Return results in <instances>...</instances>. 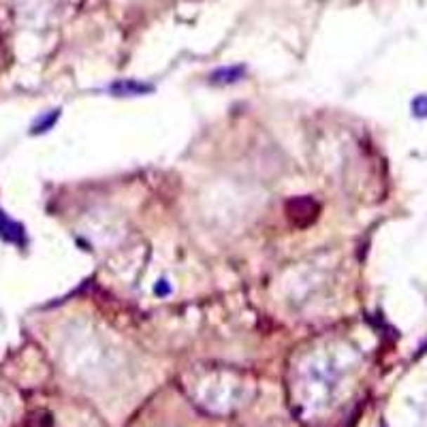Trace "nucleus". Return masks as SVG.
Segmentation results:
<instances>
[{
  "label": "nucleus",
  "mask_w": 427,
  "mask_h": 427,
  "mask_svg": "<svg viewBox=\"0 0 427 427\" xmlns=\"http://www.w3.org/2000/svg\"><path fill=\"white\" fill-rule=\"evenodd\" d=\"M246 75V67L242 65H233V67H223V69H216L209 73V81L214 86H231V84H237L242 81Z\"/></svg>",
  "instance_id": "1"
},
{
  "label": "nucleus",
  "mask_w": 427,
  "mask_h": 427,
  "mask_svg": "<svg viewBox=\"0 0 427 427\" xmlns=\"http://www.w3.org/2000/svg\"><path fill=\"white\" fill-rule=\"evenodd\" d=\"M112 94L116 96H141V94H147L152 92L154 88L150 84H143V81H135V79H120V81H114L110 86Z\"/></svg>",
  "instance_id": "2"
},
{
  "label": "nucleus",
  "mask_w": 427,
  "mask_h": 427,
  "mask_svg": "<svg viewBox=\"0 0 427 427\" xmlns=\"http://www.w3.org/2000/svg\"><path fill=\"white\" fill-rule=\"evenodd\" d=\"M0 235H5L7 239H11V242H20L22 239V235H24V231H22V227L20 225H15V223H11L3 211H0Z\"/></svg>",
  "instance_id": "3"
},
{
  "label": "nucleus",
  "mask_w": 427,
  "mask_h": 427,
  "mask_svg": "<svg viewBox=\"0 0 427 427\" xmlns=\"http://www.w3.org/2000/svg\"><path fill=\"white\" fill-rule=\"evenodd\" d=\"M410 110L414 118H427V94H419L412 98Z\"/></svg>",
  "instance_id": "4"
},
{
  "label": "nucleus",
  "mask_w": 427,
  "mask_h": 427,
  "mask_svg": "<svg viewBox=\"0 0 427 427\" xmlns=\"http://www.w3.org/2000/svg\"><path fill=\"white\" fill-rule=\"evenodd\" d=\"M154 293H156V295H169V284H167V280H160V282L154 287Z\"/></svg>",
  "instance_id": "5"
}]
</instances>
